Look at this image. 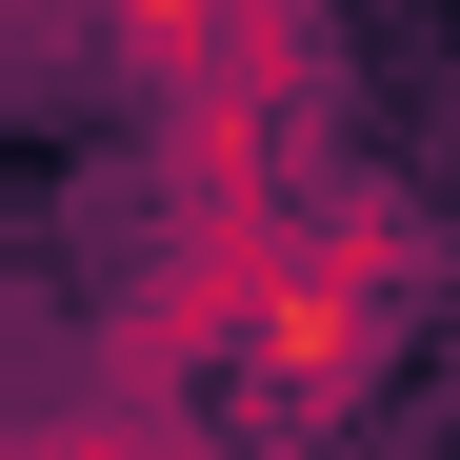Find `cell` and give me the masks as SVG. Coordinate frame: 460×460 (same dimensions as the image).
<instances>
[{
  "label": "cell",
  "instance_id": "6da1fadb",
  "mask_svg": "<svg viewBox=\"0 0 460 460\" xmlns=\"http://www.w3.org/2000/svg\"><path fill=\"white\" fill-rule=\"evenodd\" d=\"M420 280H440V241H420V200H401V181H300L280 261H261V321H241V360H220V420L321 460V420L401 360Z\"/></svg>",
  "mask_w": 460,
  "mask_h": 460
},
{
  "label": "cell",
  "instance_id": "7a4b0ae2",
  "mask_svg": "<svg viewBox=\"0 0 460 460\" xmlns=\"http://www.w3.org/2000/svg\"><path fill=\"white\" fill-rule=\"evenodd\" d=\"M0 21H81V0H0Z\"/></svg>",
  "mask_w": 460,
  "mask_h": 460
},
{
  "label": "cell",
  "instance_id": "3957f363",
  "mask_svg": "<svg viewBox=\"0 0 460 460\" xmlns=\"http://www.w3.org/2000/svg\"><path fill=\"white\" fill-rule=\"evenodd\" d=\"M0 460H21V440H0Z\"/></svg>",
  "mask_w": 460,
  "mask_h": 460
}]
</instances>
